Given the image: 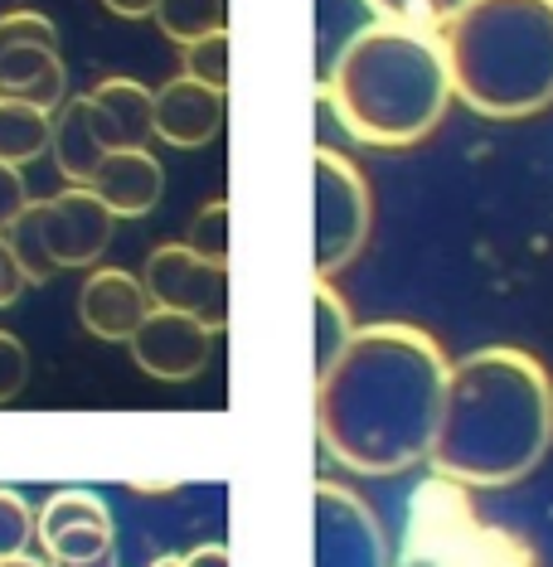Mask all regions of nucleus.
Wrapping results in <instances>:
<instances>
[{"label":"nucleus","mask_w":553,"mask_h":567,"mask_svg":"<svg viewBox=\"0 0 553 567\" xmlns=\"http://www.w3.org/2000/svg\"><path fill=\"white\" fill-rule=\"evenodd\" d=\"M0 97L59 112L69 102V69L59 59V30L40 10L0 16Z\"/></svg>","instance_id":"obj_8"},{"label":"nucleus","mask_w":553,"mask_h":567,"mask_svg":"<svg viewBox=\"0 0 553 567\" xmlns=\"http://www.w3.org/2000/svg\"><path fill=\"white\" fill-rule=\"evenodd\" d=\"M49 567H117V553H102V558H88V563H49Z\"/></svg>","instance_id":"obj_29"},{"label":"nucleus","mask_w":553,"mask_h":567,"mask_svg":"<svg viewBox=\"0 0 553 567\" xmlns=\"http://www.w3.org/2000/svg\"><path fill=\"white\" fill-rule=\"evenodd\" d=\"M316 179V262L311 277H336L350 267L369 243V224H375V199H369L365 171L340 156L336 146H316L311 156Z\"/></svg>","instance_id":"obj_7"},{"label":"nucleus","mask_w":553,"mask_h":567,"mask_svg":"<svg viewBox=\"0 0 553 567\" xmlns=\"http://www.w3.org/2000/svg\"><path fill=\"white\" fill-rule=\"evenodd\" d=\"M24 204H30V189H24V175L16 165H0V234H6L10 224L24 214Z\"/></svg>","instance_id":"obj_25"},{"label":"nucleus","mask_w":553,"mask_h":567,"mask_svg":"<svg viewBox=\"0 0 553 567\" xmlns=\"http://www.w3.org/2000/svg\"><path fill=\"white\" fill-rule=\"evenodd\" d=\"M452 93L491 122L553 102V0H467L442 30Z\"/></svg>","instance_id":"obj_4"},{"label":"nucleus","mask_w":553,"mask_h":567,"mask_svg":"<svg viewBox=\"0 0 553 567\" xmlns=\"http://www.w3.org/2000/svg\"><path fill=\"white\" fill-rule=\"evenodd\" d=\"M452 69L437 30L375 20L355 30L326 73V102L359 146H418L452 107Z\"/></svg>","instance_id":"obj_3"},{"label":"nucleus","mask_w":553,"mask_h":567,"mask_svg":"<svg viewBox=\"0 0 553 567\" xmlns=\"http://www.w3.org/2000/svg\"><path fill=\"white\" fill-rule=\"evenodd\" d=\"M34 544V509L20 489L0 485V558H20Z\"/></svg>","instance_id":"obj_21"},{"label":"nucleus","mask_w":553,"mask_h":567,"mask_svg":"<svg viewBox=\"0 0 553 567\" xmlns=\"http://www.w3.org/2000/svg\"><path fill=\"white\" fill-rule=\"evenodd\" d=\"M146 316H151V296L136 272H122V267H93L88 272L79 291V320L93 340L126 344Z\"/></svg>","instance_id":"obj_14"},{"label":"nucleus","mask_w":553,"mask_h":567,"mask_svg":"<svg viewBox=\"0 0 553 567\" xmlns=\"http://www.w3.org/2000/svg\"><path fill=\"white\" fill-rule=\"evenodd\" d=\"M24 287H30V281H24L20 262H16V252H10L6 234H0V306H16Z\"/></svg>","instance_id":"obj_26"},{"label":"nucleus","mask_w":553,"mask_h":567,"mask_svg":"<svg viewBox=\"0 0 553 567\" xmlns=\"http://www.w3.org/2000/svg\"><path fill=\"white\" fill-rule=\"evenodd\" d=\"M375 10V20H393V24H413V30H437L442 34L447 24L461 16L467 0H365Z\"/></svg>","instance_id":"obj_20"},{"label":"nucleus","mask_w":553,"mask_h":567,"mask_svg":"<svg viewBox=\"0 0 553 567\" xmlns=\"http://www.w3.org/2000/svg\"><path fill=\"white\" fill-rule=\"evenodd\" d=\"M224 112H228L224 87H209L190 79V73H180V79L161 83L156 93V136L175 151H199L218 136Z\"/></svg>","instance_id":"obj_15"},{"label":"nucleus","mask_w":553,"mask_h":567,"mask_svg":"<svg viewBox=\"0 0 553 567\" xmlns=\"http://www.w3.org/2000/svg\"><path fill=\"white\" fill-rule=\"evenodd\" d=\"M311 320H316V379H320V373L350 350L359 326H355L350 301H345L326 277H311Z\"/></svg>","instance_id":"obj_18"},{"label":"nucleus","mask_w":553,"mask_h":567,"mask_svg":"<svg viewBox=\"0 0 553 567\" xmlns=\"http://www.w3.org/2000/svg\"><path fill=\"white\" fill-rule=\"evenodd\" d=\"M79 107L88 132L102 146V156L126 146H146L156 136V93L136 79H102L93 93L79 97Z\"/></svg>","instance_id":"obj_13"},{"label":"nucleus","mask_w":553,"mask_h":567,"mask_svg":"<svg viewBox=\"0 0 553 567\" xmlns=\"http://www.w3.org/2000/svg\"><path fill=\"white\" fill-rule=\"evenodd\" d=\"M34 538L44 544L49 563H88L102 553H117V534H112V509L102 505L93 489H54L44 509L34 514Z\"/></svg>","instance_id":"obj_11"},{"label":"nucleus","mask_w":553,"mask_h":567,"mask_svg":"<svg viewBox=\"0 0 553 567\" xmlns=\"http://www.w3.org/2000/svg\"><path fill=\"white\" fill-rule=\"evenodd\" d=\"M393 567H539V558L524 534L475 514L467 485L432 471L413 489Z\"/></svg>","instance_id":"obj_5"},{"label":"nucleus","mask_w":553,"mask_h":567,"mask_svg":"<svg viewBox=\"0 0 553 567\" xmlns=\"http://www.w3.org/2000/svg\"><path fill=\"white\" fill-rule=\"evenodd\" d=\"M151 567H228V548L224 544H199L180 558H156Z\"/></svg>","instance_id":"obj_27"},{"label":"nucleus","mask_w":553,"mask_h":567,"mask_svg":"<svg viewBox=\"0 0 553 567\" xmlns=\"http://www.w3.org/2000/svg\"><path fill=\"white\" fill-rule=\"evenodd\" d=\"M141 287H146L151 306L185 311L209 330L228 326V262H214L190 243H165L151 252L141 262Z\"/></svg>","instance_id":"obj_9"},{"label":"nucleus","mask_w":553,"mask_h":567,"mask_svg":"<svg viewBox=\"0 0 553 567\" xmlns=\"http://www.w3.org/2000/svg\"><path fill=\"white\" fill-rule=\"evenodd\" d=\"M156 24L180 49L224 30V0H156Z\"/></svg>","instance_id":"obj_19"},{"label":"nucleus","mask_w":553,"mask_h":567,"mask_svg":"<svg viewBox=\"0 0 553 567\" xmlns=\"http://www.w3.org/2000/svg\"><path fill=\"white\" fill-rule=\"evenodd\" d=\"M553 446V379L534 354L485 344L447 369L432 471L467 489L524 481Z\"/></svg>","instance_id":"obj_2"},{"label":"nucleus","mask_w":553,"mask_h":567,"mask_svg":"<svg viewBox=\"0 0 553 567\" xmlns=\"http://www.w3.org/2000/svg\"><path fill=\"white\" fill-rule=\"evenodd\" d=\"M117 228V214L102 204L93 189L69 185L49 199H30L24 214L6 228V243L16 252L20 272L30 287H44L69 267H93L102 262Z\"/></svg>","instance_id":"obj_6"},{"label":"nucleus","mask_w":553,"mask_h":567,"mask_svg":"<svg viewBox=\"0 0 553 567\" xmlns=\"http://www.w3.org/2000/svg\"><path fill=\"white\" fill-rule=\"evenodd\" d=\"M102 6H107L112 16H122V20H146V16H156V0H102Z\"/></svg>","instance_id":"obj_28"},{"label":"nucleus","mask_w":553,"mask_h":567,"mask_svg":"<svg viewBox=\"0 0 553 567\" xmlns=\"http://www.w3.org/2000/svg\"><path fill=\"white\" fill-rule=\"evenodd\" d=\"M185 73L228 93V30H214V34H204V40L185 44Z\"/></svg>","instance_id":"obj_22"},{"label":"nucleus","mask_w":553,"mask_h":567,"mask_svg":"<svg viewBox=\"0 0 553 567\" xmlns=\"http://www.w3.org/2000/svg\"><path fill=\"white\" fill-rule=\"evenodd\" d=\"M83 189H93V195L107 204L117 218H141L151 214L165 195V171L161 161L151 156L146 146H126V151H112V156H102V165L93 171Z\"/></svg>","instance_id":"obj_16"},{"label":"nucleus","mask_w":553,"mask_h":567,"mask_svg":"<svg viewBox=\"0 0 553 567\" xmlns=\"http://www.w3.org/2000/svg\"><path fill=\"white\" fill-rule=\"evenodd\" d=\"M54 141V112L34 107L20 97H0V165H30L40 161Z\"/></svg>","instance_id":"obj_17"},{"label":"nucleus","mask_w":553,"mask_h":567,"mask_svg":"<svg viewBox=\"0 0 553 567\" xmlns=\"http://www.w3.org/2000/svg\"><path fill=\"white\" fill-rule=\"evenodd\" d=\"M190 248L214 257V262H228V199H214L204 204V209L195 214V224H190Z\"/></svg>","instance_id":"obj_23"},{"label":"nucleus","mask_w":553,"mask_h":567,"mask_svg":"<svg viewBox=\"0 0 553 567\" xmlns=\"http://www.w3.org/2000/svg\"><path fill=\"white\" fill-rule=\"evenodd\" d=\"M447 354L403 320L359 326L316 379V432L355 475H398L428 461L447 393Z\"/></svg>","instance_id":"obj_1"},{"label":"nucleus","mask_w":553,"mask_h":567,"mask_svg":"<svg viewBox=\"0 0 553 567\" xmlns=\"http://www.w3.org/2000/svg\"><path fill=\"white\" fill-rule=\"evenodd\" d=\"M0 567H49V558H30V553H20V558H0Z\"/></svg>","instance_id":"obj_30"},{"label":"nucleus","mask_w":553,"mask_h":567,"mask_svg":"<svg viewBox=\"0 0 553 567\" xmlns=\"http://www.w3.org/2000/svg\"><path fill=\"white\" fill-rule=\"evenodd\" d=\"M214 334L218 330H209L195 316L151 306V316L141 320V330L126 344H132V359L141 373H151V379H161V383H190L209 369Z\"/></svg>","instance_id":"obj_12"},{"label":"nucleus","mask_w":553,"mask_h":567,"mask_svg":"<svg viewBox=\"0 0 553 567\" xmlns=\"http://www.w3.org/2000/svg\"><path fill=\"white\" fill-rule=\"evenodd\" d=\"M316 567H389L375 509L336 481H316Z\"/></svg>","instance_id":"obj_10"},{"label":"nucleus","mask_w":553,"mask_h":567,"mask_svg":"<svg viewBox=\"0 0 553 567\" xmlns=\"http://www.w3.org/2000/svg\"><path fill=\"white\" fill-rule=\"evenodd\" d=\"M30 383V350L20 334L0 330V403H16Z\"/></svg>","instance_id":"obj_24"}]
</instances>
